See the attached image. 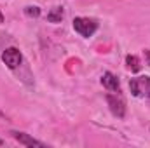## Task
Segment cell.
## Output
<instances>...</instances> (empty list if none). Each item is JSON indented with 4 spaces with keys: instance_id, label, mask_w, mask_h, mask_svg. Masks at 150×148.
Wrapping results in <instances>:
<instances>
[{
    "instance_id": "ba28073f",
    "label": "cell",
    "mask_w": 150,
    "mask_h": 148,
    "mask_svg": "<svg viewBox=\"0 0 150 148\" xmlns=\"http://www.w3.org/2000/svg\"><path fill=\"white\" fill-rule=\"evenodd\" d=\"M126 65H127V68L131 70V72H140V68H142V65H140V59H138V56H134V54H131V56H127L126 58Z\"/></svg>"
},
{
    "instance_id": "6da1fadb",
    "label": "cell",
    "mask_w": 150,
    "mask_h": 148,
    "mask_svg": "<svg viewBox=\"0 0 150 148\" xmlns=\"http://www.w3.org/2000/svg\"><path fill=\"white\" fill-rule=\"evenodd\" d=\"M74 25V30L84 38H89L93 37L98 30V21L93 19V18H84V16H79V18H74L72 21Z\"/></svg>"
},
{
    "instance_id": "9c48e42d",
    "label": "cell",
    "mask_w": 150,
    "mask_h": 148,
    "mask_svg": "<svg viewBox=\"0 0 150 148\" xmlns=\"http://www.w3.org/2000/svg\"><path fill=\"white\" fill-rule=\"evenodd\" d=\"M40 7H37V5H26L25 7V14L28 16V18H38L40 16Z\"/></svg>"
},
{
    "instance_id": "7a4b0ae2",
    "label": "cell",
    "mask_w": 150,
    "mask_h": 148,
    "mask_svg": "<svg viewBox=\"0 0 150 148\" xmlns=\"http://www.w3.org/2000/svg\"><path fill=\"white\" fill-rule=\"evenodd\" d=\"M129 91L134 98H150V77L142 75L129 80Z\"/></svg>"
},
{
    "instance_id": "5b68a950",
    "label": "cell",
    "mask_w": 150,
    "mask_h": 148,
    "mask_svg": "<svg viewBox=\"0 0 150 148\" xmlns=\"http://www.w3.org/2000/svg\"><path fill=\"white\" fill-rule=\"evenodd\" d=\"M11 134H12V138H14L19 145H23V147H37V148H45L47 147L45 143H42V141L35 140V138H32V136L26 134V132H21V131H11Z\"/></svg>"
},
{
    "instance_id": "3957f363",
    "label": "cell",
    "mask_w": 150,
    "mask_h": 148,
    "mask_svg": "<svg viewBox=\"0 0 150 148\" xmlns=\"http://www.w3.org/2000/svg\"><path fill=\"white\" fill-rule=\"evenodd\" d=\"M2 61H4V65H5L9 70H16V68H19L21 63H23V54H21V51L16 49V47H7V49L2 52Z\"/></svg>"
},
{
    "instance_id": "277c9868",
    "label": "cell",
    "mask_w": 150,
    "mask_h": 148,
    "mask_svg": "<svg viewBox=\"0 0 150 148\" xmlns=\"http://www.w3.org/2000/svg\"><path fill=\"white\" fill-rule=\"evenodd\" d=\"M107 103H108V108L113 113V117H117V118L126 117V103H124V99L119 92L107 94Z\"/></svg>"
},
{
    "instance_id": "7c38bea8",
    "label": "cell",
    "mask_w": 150,
    "mask_h": 148,
    "mask_svg": "<svg viewBox=\"0 0 150 148\" xmlns=\"http://www.w3.org/2000/svg\"><path fill=\"white\" fill-rule=\"evenodd\" d=\"M2 145H4V140H2V138H0V147H2Z\"/></svg>"
},
{
    "instance_id": "52a82bcc",
    "label": "cell",
    "mask_w": 150,
    "mask_h": 148,
    "mask_svg": "<svg viewBox=\"0 0 150 148\" xmlns=\"http://www.w3.org/2000/svg\"><path fill=\"white\" fill-rule=\"evenodd\" d=\"M63 18H65V9H63L61 5L52 7V9L47 12V21H49V23H61Z\"/></svg>"
},
{
    "instance_id": "30bf717a",
    "label": "cell",
    "mask_w": 150,
    "mask_h": 148,
    "mask_svg": "<svg viewBox=\"0 0 150 148\" xmlns=\"http://www.w3.org/2000/svg\"><path fill=\"white\" fill-rule=\"evenodd\" d=\"M145 56H147V63L150 65V49H145Z\"/></svg>"
},
{
    "instance_id": "8992f818",
    "label": "cell",
    "mask_w": 150,
    "mask_h": 148,
    "mask_svg": "<svg viewBox=\"0 0 150 148\" xmlns=\"http://www.w3.org/2000/svg\"><path fill=\"white\" fill-rule=\"evenodd\" d=\"M101 84L105 89H108L110 92H120V82H119V77L113 75L112 72H105L101 75Z\"/></svg>"
},
{
    "instance_id": "8fae6325",
    "label": "cell",
    "mask_w": 150,
    "mask_h": 148,
    "mask_svg": "<svg viewBox=\"0 0 150 148\" xmlns=\"http://www.w3.org/2000/svg\"><path fill=\"white\" fill-rule=\"evenodd\" d=\"M0 23H4V16L2 14H0Z\"/></svg>"
}]
</instances>
